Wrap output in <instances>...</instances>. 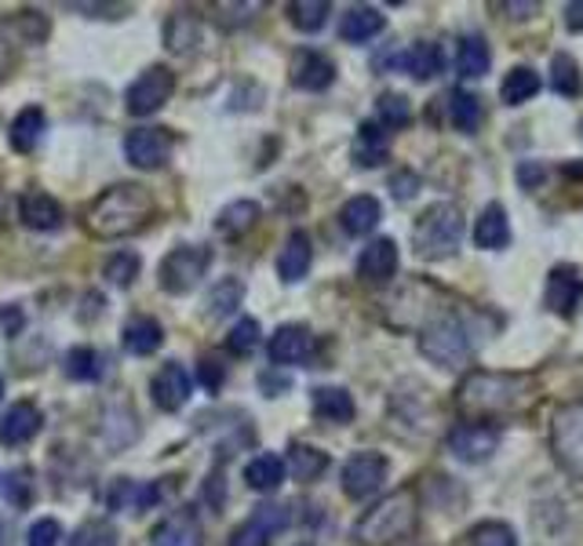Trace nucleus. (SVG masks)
Returning <instances> with one entry per match:
<instances>
[{"label": "nucleus", "mask_w": 583, "mask_h": 546, "mask_svg": "<svg viewBox=\"0 0 583 546\" xmlns=\"http://www.w3.org/2000/svg\"><path fill=\"white\" fill-rule=\"evenodd\" d=\"M537 379L521 372H471L456 390V408L471 423H493L537 397Z\"/></svg>", "instance_id": "1"}, {"label": "nucleus", "mask_w": 583, "mask_h": 546, "mask_svg": "<svg viewBox=\"0 0 583 546\" xmlns=\"http://www.w3.org/2000/svg\"><path fill=\"white\" fill-rule=\"evenodd\" d=\"M158 211V197L142 183H117L102 189L99 197L85 208V230L99 241H117L142 230Z\"/></svg>", "instance_id": "2"}, {"label": "nucleus", "mask_w": 583, "mask_h": 546, "mask_svg": "<svg viewBox=\"0 0 583 546\" xmlns=\"http://www.w3.org/2000/svg\"><path fill=\"white\" fill-rule=\"evenodd\" d=\"M478 328L471 325L467 314L460 310H442L434 314L420 331V353L427 361L442 364V368H463L474 361L478 353Z\"/></svg>", "instance_id": "3"}, {"label": "nucleus", "mask_w": 583, "mask_h": 546, "mask_svg": "<svg viewBox=\"0 0 583 546\" xmlns=\"http://www.w3.org/2000/svg\"><path fill=\"white\" fill-rule=\"evenodd\" d=\"M415 517H420V500H415V492L398 489V492L384 495L373 510H365L361 521L354 525V539L361 546H395L415 532Z\"/></svg>", "instance_id": "4"}, {"label": "nucleus", "mask_w": 583, "mask_h": 546, "mask_svg": "<svg viewBox=\"0 0 583 546\" xmlns=\"http://www.w3.org/2000/svg\"><path fill=\"white\" fill-rule=\"evenodd\" d=\"M463 241V211L452 200H438L415 219L412 227V248L420 259H449L456 255V248Z\"/></svg>", "instance_id": "5"}, {"label": "nucleus", "mask_w": 583, "mask_h": 546, "mask_svg": "<svg viewBox=\"0 0 583 546\" xmlns=\"http://www.w3.org/2000/svg\"><path fill=\"white\" fill-rule=\"evenodd\" d=\"M208 263H212V252L205 244H180L161 259L158 284L169 295H186V292H194L201 277L208 273Z\"/></svg>", "instance_id": "6"}, {"label": "nucleus", "mask_w": 583, "mask_h": 546, "mask_svg": "<svg viewBox=\"0 0 583 546\" xmlns=\"http://www.w3.org/2000/svg\"><path fill=\"white\" fill-rule=\"evenodd\" d=\"M551 448L558 462L583 481V397L569 401L551 419Z\"/></svg>", "instance_id": "7"}, {"label": "nucleus", "mask_w": 583, "mask_h": 546, "mask_svg": "<svg viewBox=\"0 0 583 546\" xmlns=\"http://www.w3.org/2000/svg\"><path fill=\"white\" fill-rule=\"evenodd\" d=\"M172 91H175V74L169 66H150V69H142V74L128 85L125 91V106H128V113L132 117H150V113H158L164 102L172 99Z\"/></svg>", "instance_id": "8"}, {"label": "nucleus", "mask_w": 583, "mask_h": 546, "mask_svg": "<svg viewBox=\"0 0 583 546\" xmlns=\"http://www.w3.org/2000/svg\"><path fill=\"white\" fill-rule=\"evenodd\" d=\"M387 470H390V462L379 452L350 456L347 467H343V492H347L350 500H368V495H376L379 489H384Z\"/></svg>", "instance_id": "9"}, {"label": "nucleus", "mask_w": 583, "mask_h": 546, "mask_svg": "<svg viewBox=\"0 0 583 546\" xmlns=\"http://www.w3.org/2000/svg\"><path fill=\"white\" fill-rule=\"evenodd\" d=\"M172 135L164 128H136V132L125 135V157L142 172H153L161 164H169L172 157Z\"/></svg>", "instance_id": "10"}, {"label": "nucleus", "mask_w": 583, "mask_h": 546, "mask_svg": "<svg viewBox=\"0 0 583 546\" xmlns=\"http://www.w3.org/2000/svg\"><path fill=\"white\" fill-rule=\"evenodd\" d=\"M499 437L504 434H499L496 423H460L449 434V448L463 462H485L499 448Z\"/></svg>", "instance_id": "11"}, {"label": "nucleus", "mask_w": 583, "mask_h": 546, "mask_svg": "<svg viewBox=\"0 0 583 546\" xmlns=\"http://www.w3.org/2000/svg\"><path fill=\"white\" fill-rule=\"evenodd\" d=\"M583 299V270L573 263H562L547 273V310L558 317H573Z\"/></svg>", "instance_id": "12"}, {"label": "nucleus", "mask_w": 583, "mask_h": 546, "mask_svg": "<svg viewBox=\"0 0 583 546\" xmlns=\"http://www.w3.org/2000/svg\"><path fill=\"white\" fill-rule=\"evenodd\" d=\"M190 390H194V379H190V372L180 361L161 364L150 379L153 405H158L161 412H180L190 401Z\"/></svg>", "instance_id": "13"}, {"label": "nucleus", "mask_w": 583, "mask_h": 546, "mask_svg": "<svg viewBox=\"0 0 583 546\" xmlns=\"http://www.w3.org/2000/svg\"><path fill=\"white\" fill-rule=\"evenodd\" d=\"M270 364H303L314 353V331L306 325H281L267 342Z\"/></svg>", "instance_id": "14"}, {"label": "nucleus", "mask_w": 583, "mask_h": 546, "mask_svg": "<svg viewBox=\"0 0 583 546\" xmlns=\"http://www.w3.org/2000/svg\"><path fill=\"white\" fill-rule=\"evenodd\" d=\"M289 77H292V85L300 88V91H325L332 80H336V66H332L328 55L303 47V52L292 55Z\"/></svg>", "instance_id": "15"}, {"label": "nucleus", "mask_w": 583, "mask_h": 546, "mask_svg": "<svg viewBox=\"0 0 583 546\" xmlns=\"http://www.w3.org/2000/svg\"><path fill=\"white\" fill-rule=\"evenodd\" d=\"M41 423H44L41 408L30 405V401H19V405H11L0 415V445H8V448L30 445L33 437L41 434Z\"/></svg>", "instance_id": "16"}, {"label": "nucleus", "mask_w": 583, "mask_h": 546, "mask_svg": "<svg viewBox=\"0 0 583 546\" xmlns=\"http://www.w3.org/2000/svg\"><path fill=\"white\" fill-rule=\"evenodd\" d=\"M398 263H401L398 244L390 237H376V241H368V248L358 259V277L365 284H387L398 273Z\"/></svg>", "instance_id": "17"}, {"label": "nucleus", "mask_w": 583, "mask_h": 546, "mask_svg": "<svg viewBox=\"0 0 583 546\" xmlns=\"http://www.w3.org/2000/svg\"><path fill=\"white\" fill-rule=\"evenodd\" d=\"M311 263H314V241L306 230H292L289 241H284L281 255H278V277L284 284H295L303 281L306 273H311Z\"/></svg>", "instance_id": "18"}, {"label": "nucleus", "mask_w": 583, "mask_h": 546, "mask_svg": "<svg viewBox=\"0 0 583 546\" xmlns=\"http://www.w3.org/2000/svg\"><path fill=\"white\" fill-rule=\"evenodd\" d=\"M164 500V489L153 481H128V478H117L110 495H106V503H110L114 510H150L158 506Z\"/></svg>", "instance_id": "19"}, {"label": "nucleus", "mask_w": 583, "mask_h": 546, "mask_svg": "<svg viewBox=\"0 0 583 546\" xmlns=\"http://www.w3.org/2000/svg\"><path fill=\"white\" fill-rule=\"evenodd\" d=\"M474 244L482 248V252H499V248L510 244V219H507V208L504 205H485L478 222H474Z\"/></svg>", "instance_id": "20"}, {"label": "nucleus", "mask_w": 583, "mask_h": 546, "mask_svg": "<svg viewBox=\"0 0 583 546\" xmlns=\"http://www.w3.org/2000/svg\"><path fill=\"white\" fill-rule=\"evenodd\" d=\"M395 63L404 69V74H412L415 80H434V77L445 69V55H442V44L420 41V44L404 47V52L395 58Z\"/></svg>", "instance_id": "21"}, {"label": "nucleus", "mask_w": 583, "mask_h": 546, "mask_svg": "<svg viewBox=\"0 0 583 546\" xmlns=\"http://www.w3.org/2000/svg\"><path fill=\"white\" fill-rule=\"evenodd\" d=\"M153 546H201V525L194 510H175L153 528Z\"/></svg>", "instance_id": "22"}, {"label": "nucleus", "mask_w": 583, "mask_h": 546, "mask_svg": "<svg viewBox=\"0 0 583 546\" xmlns=\"http://www.w3.org/2000/svg\"><path fill=\"white\" fill-rule=\"evenodd\" d=\"M22 222H26L30 230H41V233H52L63 227V208H58L55 197H47L44 189H30L26 197H22Z\"/></svg>", "instance_id": "23"}, {"label": "nucleus", "mask_w": 583, "mask_h": 546, "mask_svg": "<svg viewBox=\"0 0 583 546\" xmlns=\"http://www.w3.org/2000/svg\"><path fill=\"white\" fill-rule=\"evenodd\" d=\"M384 26H387L384 11H379V8H368V4H358V8H350L347 15H343V22H339V37L350 41V44H365V41L379 37V33H384Z\"/></svg>", "instance_id": "24"}, {"label": "nucleus", "mask_w": 583, "mask_h": 546, "mask_svg": "<svg viewBox=\"0 0 583 546\" xmlns=\"http://www.w3.org/2000/svg\"><path fill=\"white\" fill-rule=\"evenodd\" d=\"M379 219H384V205H379L376 197H350L347 205H343L339 211V222H343V230H347L350 237H365V233H373L379 227Z\"/></svg>", "instance_id": "25"}, {"label": "nucleus", "mask_w": 583, "mask_h": 546, "mask_svg": "<svg viewBox=\"0 0 583 546\" xmlns=\"http://www.w3.org/2000/svg\"><path fill=\"white\" fill-rule=\"evenodd\" d=\"M311 405H314V415L317 419H325V423H350L354 419V397L347 394L343 386H317L314 390V397H311Z\"/></svg>", "instance_id": "26"}, {"label": "nucleus", "mask_w": 583, "mask_h": 546, "mask_svg": "<svg viewBox=\"0 0 583 546\" xmlns=\"http://www.w3.org/2000/svg\"><path fill=\"white\" fill-rule=\"evenodd\" d=\"M47 132V117L41 106H26L15 121H11V150H19V153H33L37 150V142L44 139Z\"/></svg>", "instance_id": "27"}, {"label": "nucleus", "mask_w": 583, "mask_h": 546, "mask_svg": "<svg viewBox=\"0 0 583 546\" xmlns=\"http://www.w3.org/2000/svg\"><path fill=\"white\" fill-rule=\"evenodd\" d=\"M121 336H125L128 353H136V358H150V353L164 342V328L153 317H132L125 325Z\"/></svg>", "instance_id": "28"}, {"label": "nucleus", "mask_w": 583, "mask_h": 546, "mask_svg": "<svg viewBox=\"0 0 583 546\" xmlns=\"http://www.w3.org/2000/svg\"><path fill=\"white\" fill-rule=\"evenodd\" d=\"M259 216H263V208H259L256 200H234V205H226L216 216V230L223 237H230V241H237V237H245L256 227Z\"/></svg>", "instance_id": "29"}, {"label": "nucleus", "mask_w": 583, "mask_h": 546, "mask_svg": "<svg viewBox=\"0 0 583 546\" xmlns=\"http://www.w3.org/2000/svg\"><path fill=\"white\" fill-rule=\"evenodd\" d=\"M482 99L474 91H467V88H456L449 95V121H452V128L456 132H463V135H474L482 128Z\"/></svg>", "instance_id": "30"}, {"label": "nucleus", "mask_w": 583, "mask_h": 546, "mask_svg": "<svg viewBox=\"0 0 583 546\" xmlns=\"http://www.w3.org/2000/svg\"><path fill=\"white\" fill-rule=\"evenodd\" d=\"M489 66H493V52H489V44H485V37L471 33V37L460 41V52H456V69H460V77L478 80V77L489 74Z\"/></svg>", "instance_id": "31"}, {"label": "nucleus", "mask_w": 583, "mask_h": 546, "mask_svg": "<svg viewBox=\"0 0 583 546\" xmlns=\"http://www.w3.org/2000/svg\"><path fill=\"white\" fill-rule=\"evenodd\" d=\"M284 470H289L295 481H317L321 473L328 470V456L321 452V448H314V445L295 441L289 448V459H284Z\"/></svg>", "instance_id": "32"}, {"label": "nucleus", "mask_w": 583, "mask_h": 546, "mask_svg": "<svg viewBox=\"0 0 583 546\" xmlns=\"http://www.w3.org/2000/svg\"><path fill=\"white\" fill-rule=\"evenodd\" d=\"M284 473H289L284 470V459L263 452L245 467V481H248V489H256V492H273V489H281Z\"/></svg>", "instance_id": "33"}, {"label": "nucleus", "mask_w": 583, "mask_h": 546, "mask_svg": "<svg viewBox=\"0 0 583 546\" xmlns=\"http://www.w3.org/2000/svg\"><path fill=\"white\" fill-rule=\"evenodd\" d=\"M540 91V74L532 66H515L510 74L504 77V85H499V99L504 106H521L529 99H537Z\"/></svg>", "instance_id": "34"}, {"label": "nucleus", "mask_w": 583, "mask_h": 546, "mask_svg": "<svg viewBox=\"0 0 583 546\" xmlns=\"http://www.w3.org/2000/svg\"><path fill=\"white\" fill-rule=\"evenodd\" d=\"M390 153V139L379 124H361L358 128V142H354V157H358L361 168H376V164H384Z\"/></svg>", "instance_id": "35"}, {"label": "nucleus", "mask_w": 583, "mask_h": 546, "mask_svg": "<svg viewBox=\"0 0 583 546\" xmlns=\"http://www.w3.org/2000/svg\"><path fill=\"white\" fill-rule=\"evenodd\" d=\"M551 88L558 95H565V99H580L583 95V74H580V63L573 55L558 52L551 58Z\"/></svg>", "instance_id": "36"}, {"label": "nucleus", "mask_w": 583, "mask_h": 546, "mask_svg": "<svg viewBox=\"0 0 583 546\" xmlns=\"http://www.w3.org/2000/svg\"><path fill=\"white\" fill-rule=\"evenodd\" d=\"M106 372V358L91 347H77L66 353V375L77 379V383H95Z\"/></svg>", "instance_id": "37"}, {"label": "nucleus", "mask_w": 583, "mask_h": 546, "mask_svg": "<svg viewBox=\"0 0 583 546\" xmlns=\"http://www.w3.org/2000/svg\"><path fill=\"white\" fill-rule=\"evenodd\" d=\"M328 15H332V8L325 0H292L289 4V22L300 33H317L328 22Z\"/></svg>", "instance_id": "38"}, {"label": "nucleus", "mask_w": 583, "mask_h": 546, "mask_svg": "<svg viewBox=\"0 0 583 546\" xmlns=\"http://www.w3.org/2000/svg\"><path fill=\"white\" fill-rule=\"evenodd\" d=\"M241 299H245V284L237 281V277H223L216 288L208 292V314H212V317L234 314L237 306H241Z\"/></svg>", "instance_id": "39"}, {"label": "nucleus", "mask_w": 583, "mask_h": 546, "mask_svg": "<svg viewBox=\"0 0 583 546\" xmlns=\"http://www.w3.org/2000/svg\"><path fill=\"white\" fill-rule=\"evenodd\" d=\"M259 336H263V328H259L256 317H241L237 325L230 328V336H226V350L234 353V358H248L256 347H259Z\"/></svg>", "instance_id": "40"}, {"label": "nucleus", "mask_w": 583, "mask_h": 546, "mask_svg": "<svg viewBox=\"0 0 583 546\" xmlns=\"http://www.w3.org/2000/svg\"><path fill=\"white\" fill-rule=\"evenodd\" d=\"M139 270H142V259L136 252H114L102 266L106 281L117 284V288H128V284L139 277Z\"/></svg>", "instance_id": "41"}, {"label": "nucleus", "mask_w": 583, "mask_h": 546, "mask_svg": "<svg viewBox=\"0 0 583 546\" xmlns=\"http://www.w3.org/2000/svg\"><path fill=\"white\" fill-rule=\"evenodd\" d=\"M376 113H379V124H384V128H404V124L412 121V106H409V99H404V95H398V91L379 95Z\"/></svg>", "instance_id": "42"}, {"label": "nucleus", "mask_w": 583, "mask_h": 546, "mask_svg": "<svg viewBox=\"0 0 583 546\" xmlns=\"http://www.w3.org/2000/svg\"><path fill=\"white\" fill-rule=\"evenodd\" d=\"M164 41H169L172 52H190V47L197 44V19L180 11V15H172L169 30H164Z\"/></svg>", "instance_id": "43"}, {"label": "nucleus", "mask_w": 583, "mask_h": 546, "mask_svg": "<svg viewBox=\"0 0 583 546\" xmlns=\"http://www.w3.org/2000/svg\"><path fill=\"white\" fill-rule=\"evenodd\" d=\"M467 543L471 546H518L515 532H510V525H504V521H482V525H474Z\"/></svg>", "instance_id": "44"}, {"label": "nucleus", "mask_w": 583, "mask_h": 546, "mask_svg": "<svg viewBox=\"0 0 583 546\" xmlns=\"http://www.w3.org/2000/svg\"><path fill=\"white\" fill-rule=\"evenodd\" d=\"M252 517L270 532V536H278V532H284V528H289V521H292L289 506H281V503H263V506H256V514H252Z\"/></svg>", "instance_id": "45"}, {"label": "nucleus", "mask_w": 583, "mask_h": 546, "mask_svg": "<svg viewBox=\"0 0 583 546\" xmlns=\"http://www.w3.org/2000/svg\"><path fill=\"white\" fill-rule=\"evenodd\" d=\"M74 546H117V532L106 525V521H88V525L77 532Z\"/></svg>", "instance_id": "46"}, {"label": "nucleus", "mask_w": 583, "mask_h": 546, "mask_svg": "<svg viewBox=\"0 0 583 546\" xmlns=\"http://www.w3.org/2000/svg\"><path fill=\"white\" fill-rule=\"evenodd\" d=\"M230 546H270V532H267L263 525H259L256 517H248L245 525H237V528H234Z\"/></svg>", "instance_id": "47"}, {"label": "nucleus", "mask_w": 583, "mask_h": 546, "mask_svg": "<svg viewBox=\"0 0 583 546\" xmlns=\"http://www.w3.org/2000/svg\"><path fill=\"white\" fill-rule=\"evenodd\" d=\"M197 383L208 390V394H219L223 383H226V368L216 358H205L197 364Z\"/></svg>", "instance_id": "48"}, {"label": "nucleus", "mask_w": 583, "mask_h": 546, "mask_svg": "<svg viewBox=\"0 0 583 546\" xmlns=\"http://www.w3.org/2000/svg\"><path fill=\"white\" fill-rule=\"evenodd\" d=\"M58 539H63V528H58L55 517H41L30 528V546H58Z\"/></svg>", "instance_id": "49"}, {"label": "nucleus", "mask_w": 583, "mask_h": 546, "mask_svg": "<svg viewBox=\"0 0 583 546\" xmlns=\"http://www.w3.org/2000/svg\"><path fill=\"white\" fill-rule=\"evenodd\" d=\"M415 189H420V175L409 172V168H401L395 179H390V194H395L398 200H412Z\"/></svg>", "instance_id": "50"}, {"label": "nucleus", "mask_w": 583, "mask_h": 546, "mask_svg": "<svg viewBox=\"0 0 583 546\" xmlns=\"http://www.w3.org/2000/svg\"><path fill=\"white\" fill-rule=\"evenodd\" d=\"M543 179H547V168H543L540 161H521L518 164V183L526 186V189H540Z\"/></svg>", "instance_id": "51"}, {"label": "nucleus", "mask_w": 583, "mask_h": 546, "mask_svg": "<svg viewBox=\"0 0 583 546\" xmlns=\"http://www.w3.org/2000/svg\"><path fill=\"white\" fill-rule=\"evenodd\" d=\"M8 503H22V506L30 503V473L26 470H22V473L15 470L8 478Z\"/></svg>", "instance_id": "52"}, {"label": "nucleus", "mask_w": 583, "mask_h": 546, "mask_svg": "<svg viewBox=\"0 0 583 546\" xmlns=\"http://www.w3.org/2000/svg\"><path fill=\"white\" fill-rule=\"evenodd\" d=\"M565 26L573 33H583V0H573V4L565 8Z\"/></svg>", "instance_id": "53"}, {"label": "nucleus", "mask_w": 583, "mask_h": 546, "mask_svg": "<svg viewBox=\"0 0 583 546\" xmlns=\"http://www.w3.org/2000/svg\"><path fill=\"white\" fill-rule=\"evenodd\" d=\"M504 11H510V19H532L540 11V4L537 0H526V4H518L515 0V4H504Z\"/></svg>", "instance_id": "54"}, {"label": "nucleus", "mask_w": 583, "mask_h": 546, "mask_svg": "<svg viewBox=\"0 0 583 546\" xmlns=\"http://www.w3.org/2000/svg\"><path fill=\"white\" fill-rule=\"evenodd\" d=\"M263 390H270V397H278L281 390H289V379H273V375H263Z\"/></svg>", "instance_id": "55"}, {"label": "nucleus", "mask_w": 583, "mask_h": 546, "mask_svg": "<svg viewBox=\"0 0 583 546\" xmlns=\"http://www.w3.org/2000/svg\"><path fill=\"white\" fill-rule=\"evenodd\" d=\"M8 66H11V44L4 41V33H0V77L8 74Z\"/></svg>", "instance_id": "56"}, {"label": "nucleus", "mask_w": 583, "mask_h": 546, "mask_svg": "<svg viewBox=\"0 0 583 546\" xmlns=\"http://www.w3.org/2000/svg\"><path fill=\"white\" fill-rule=\"evenodd\" d=\"M0 219H4V189H0Z\"/></svg>", "instance_id": "57"}, {"label": "nucleus", "mask_w": 583, "mask_h": 546, "mask_svg": "<svg viewBox=\"0 0 583 546\" xmlns=\"http://www.w3.org/2000/svg\"><path fill=\"white\" fill-rule=\"evenodd\" d=\"M0 397H4V375H0Z\"/></svg>", "instance_id": "58"}]
</instances>
